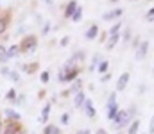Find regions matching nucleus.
Returning a JSON list of instances; mask_svg holds the SVG:
<instances>
[{"instance_id": "obj_1", "label": "nucleus", "mask_w": 154, "mask_h": 134, "mask_svg": "<svg viewBox=\"0 0 154 134\" xmlns=\"http://www.w3.org/2000/svg\"><path fill=\"white\" fill-rule=\"evenodd\" d=\"M18 46H20V54H31V52H34L38 48V38L34 34H27L18 43Z\"/></svg>"}, {"instance_id": "obj_2", "label": "nucleus", "mask_w": 154, "mask_h": 134, "mask_svg": "<svg viewBox=\"0 0 154 134\" xmlns=\"http://www.w3.org/2000/svg\"><path fill=\"white\" fill-rule=\"evenodd\" d=\"M84 61V52L81 50V52H75L66 63H65V66H63V72H68V70H72V68H77L81 63Z\"/></svg>"}, {"instance_id": "obj_3", "label": "nucleus", "mask_w": 154, "mask_h": 134, "mask_svg": "<svg viewBox=\"0 0 154 134\" xmlns=\"http://www.w3.org/2000/svg\"><path fill=\"white\" fill-rule=\"evenodd\" d=\"M129 122H131V116H129V113H127V111H118V115H116L115 120H113V124H115L116 129L125 127Z\"/></svg>"}, {"instance_id": "obj_4", "label": "nucleus", "mask_w": 154, "mask_h": 134, "mask_svg": "<svg viewBox=\"0 0 154 134\" xmlns=\"http://www.w3.org/2000/svg\"><path fill=\"white\" fill-rule=\"evenodd\" d=\"M22 129H23V127H22L20 122H11V120H7V124H4L2 134H16L18 131H22Z\"/></svg>"}, {"instance_id": "obj_5", "label": "nucleus", "mask_w": 154, "mask_h": 134, "mask_svg": "<svg viewBox=\"0 0 154 134\" xmlns=\"http://www.w3.org/2000/svg\"><path fill=\"white\" fill-rule=\"evenodd\" d=\"M122 14H124V9H122V7H116V9H111V11L104 13V14H102V20H104V22H115V20H118Z\"/></svg>"}, {"instance_id": "obj_6", "label": "nucleus", "mask_w": 154, "mask_h": 134, "mask_svg": "<svg viewBox=\"0 0 154 134\" xmlns=\"http://www.w3.org/2000/svg\"><path fill=\"white\" fill-rule=\"evenodd\" d=\"M147 52H149V41H142V43L138 45V48H136L134 59H136V61H142V59H145Z\"/></svg>"}, {"instance_id": "obj_7", "label": "nucleus", "mask_w": 154, "mask_h": 134, "mask_svg": "<svg viewBox=\"0 0 154 134\" xmlns=\"http://www.w3.org/2000/svg\"><path fill=\"white\" fill-rule=\"evenodd\" d=\"M129 79H131V73H129V72H124V73L118 77V81H116V91H124V89L127 88Z\"/></svg>"}, {"instance_id": "obj_8", "label": "nucleus", "mask_w": 154, "mask_h": 134, "mask_svg": "<svg viewBox=\"0 0 154 134\" xmlns=\"http://www.w3.org/2000/svg\"><path fill=\"white\" fill-rule=\"evenodd\" d=\"M118 111H120V109H118V104H108V106H106V118L113 122L115 116L118 115Z\"/></svg>"}, {"instance_id": "obj_9", "label": "nucleus", "mask_w": 154, "mask_h": 134, "mask_svg": "<svg viewBox=\"0 0 154 134\" xmlns=\"http://www.w3.org/2000/svg\"><path fill=\"white\" fill-rule=\"evenodd\" d=\"M82 109L86 111L88 118H95V116H97V111H95V107H93V102H91L90 98H86V100H84V106H82Z\"/></svg>"}, {"instance_id": "obj_10", "label": "nucleus", "mask_w": 154, "mask_h": 134, "mask_svg": "<svg viewBox=\"0 0 154 134\" xmlns=\"http://www.w3.org/2000/svg\"><path fill=\"white\" fill-rule=\"evenodd\" d=\"M9 23H11L9 13H4V14H0V36H2V34H5V31H7Z\"/></svg>"}, {"instance_id": "obj_11", "label": "nucleus", "mask_w": 154, "mask_h": 134, "mask_svg": "<svg viewBox=\"0 0 154 134\" xmlns=\"http://www.w3.org/2000/svg\"><path fill=\"white\" fill-rule=\"evenodd\" d=\"M99 31H100V29H99V25H95V23H93V25H90V27H88V31L84 32V38H86V40H95V38L99 36Z\"/></svg>"}, {"instance_id": "obj_12", "label": "nucleus", "mask_w": 154, "mask_h": 134, "mask_svg": "<svg viewBox=\"0 0 154 134\" xmlns=\"http://www.w3.org/2000/svg\"><path fill=\"white\" fill-rule=\"evenodd\" d=\"M50 109H52V102H47L45 106H43V109H41V124H47L48 122V118H50Z\"/></svg>"}, {"instance_id": "obj_13", "label": "nucleus", "mask_w": 154, "mask_h": 134, "mask_svg": "<svg viewBox=\"0 0 154 134\" xmlns=\"http://www.w3.org/2000/svg\"><path fill=\"white\" fill-rule=\"evenodd\" d=\"M4 116H5L7 120H11V122H20V118H22L20 113H16L14 109H9V107L4 111Z\"/></svg>"}, {"instance_id": "obj_14", "label": "nucleus", "mask_w": 154, "mask_h": 134, "mask_svg": "<svg viewBox=\"0 0 154 134\" xmlns=\"http://www.w3.org/2000/svg\"><path fill=\"white\" fill-rule=\"evenodd\" d=\"M84 100H86V95H84V91L81 89L79 93H75V98H74V107H77V109H82Z\"/></svg>"}, {"instance_id": "obj_15", "label": "nucleus", "mask_w": 154, "mask_h": 134, "mask_svg": "<svg viewBox=\"0 0 154 134\" xmlns=\"http://www.w3.org/2000/svg\"><path fill=\"white\" fill-rule=\"evenodd\" d=\"M77 7H79V5H77V0H70V2L66 4V7H65V16H66V18H72V14L75 13Z\"/></svg>"}, {"instance_id": "obj_16", "label": "nucleus", "mask_w": 154, "mask_h": 134, "mask_svg": "<svg viewBox=\"0 0 154 134\" xmlns=\"http://www.w3.org/2000/svg\"><path fill=\"white\" fill-rule=\"evenodd\" d=\"M79 72H81L79 66H77V68H72V70H68L66 75H65V82H72V81H75L77 77H79Z\"/></svg>"}, {"instance_id": "obj_17", "label": "nucleus", "mask_w": 154, "mask_h": 134, "mask_svg": "<svg viewBox=\"0 0 154 134\" xmlns=\"http://www.w3.org/2000/svg\"><path fill=\"white\" fill-rule=\"evenodd\" d=\"M20 55V46L18 45H9L7 46V59H14Z\"/></svg>"}, {"instance_id": "obj_18", "label": "nucleus", "mask_w": 154, "mask_h": 134, "mask_svg": "<svg viewBox=\"0 0 154 134\" xmlns=\"http://www.w3.org/2000/svg\"><path fill=\"white\" fill-rule=\"evenodd\" d=\"M118 41H120V34H116V36H109V40L106 41V48H108V50H113Z\"/></svg>"}, {"instance_id": "obj_19", "label": "nucleus", "mask_w": 154, "mask_h": 134, "mask_svg": "<svg viewBox=\"0 0 154 134\" xmlns=\"http://www.w3.org/2000/svg\"><path fill=\"white\" fill-rule=\"evenodd\" d=\"M43 134H61L59 127L57 125H52V124H47L45 129H43Z\"/></svg>"}, {"instance_id": "obj_20", "label": "nucleus", "mask_w": 154, "mask_h": 134, "mask_svg": "<svg viewBox=\"0 0 154 134\" xmlns=\"http://www.w3.org/2000/svg\"><path fill=\"white\" fill-rule=\"evenodd\" d=\"M138 131H140V120H133L127 129V134H138Z\"/></svg>"}, {"instance_id": "obj_21", "label": "nucleus", "mask_w": 154, "mask_h": 134, "mask_svg": "<svg viewBox=\"0 0 154 134\" xmlns=\"http://www.w3.org/2000/svg\"><path fill=\"white\" fill-rule=\"evenodd\" d=\"M70 20H72V22H75V23L82 20V7H81V5H79V7L75 9V13L72 14V18H70Z\"/></svg>"}, {"instance_id": "obj_22", "label": "nucleus", "mask_w": 154, "mask_h": 134, "mask_svg": "<svg viewBox=\"0 0 154 134\" xmlns=\"http://www.w3.org/2000/svg\"><path fill=\"white\" fill-rule=\"evenodd\" d=\"M108 68H109V63L104 59V61H100V64L97 66V72H99V73H108Z\"/></svg>"}, {"instance_id": "obj_23", "label": "nucleus", "mask_w": 154, "mask_h": 134, "mask_svg": "<svg viewBox=\"0 0 154 134\" xmlns=\"http://www.w3.org/2000/svg\"><path fill=\"white\" fill-rule=\"evenodd\" d=\"M7 79H11L13 82H20V79H22V75L16 72V70H9V75H7Z\"/></svg>"}, {"instance_id": "obj_24", "label": "nucleus", "mask_w": 154, "mask_h": 134, "mask_svg": "<svg viewBox=\"0 0 154 134\" xmlns=\"http://www.w3.org/2000/svg\"><path fill=\"white\" fill-rule=\"evenodd\" d=\"M7 46L5 45H0V63H7Z\"/></svg>"}, {"instance_id": "obj_25", "label": "nucleus", "mask_w": 154, "mask_h": 134, "mask_svg": "<svg viewBox=\"0 0 154 134\" xmlns=\"http://www.w3.org/2000/svg\"><path fill=\"white\" fill-rule=\"evenodd\" d=\"M100 59H102V57H100L99 54H97V55H93V59H91V64H90V72H93V70H95V68L100 64Z\"/></svg>"}, {"instance_id": "obj_26", "label": "nucleus", "mask_w": 154, "mask_h": 134, "mask_svg": "<svg viewBox=\"0 0 154 134\" xmlns=\"http://www.w3.org/2000/svg\"><path fill=\"white\" fill-rule=\"evenodd\" d=\"M120 29H122V22H116L115 25H113V27H111V29L108 31V34H109V36H116Z\"/></svg>"}, {"instance_id": "obj_27", "label": "nucleus", "mask_w": 154, "mask_h": 134, "mask_svg": "<svg viewBox=\"0 0 154 134\" xmlns=\"http://www.w3.org/2000/svg\"><path fill=\"white\" fill-rule=\"evenodd\" d=\"M81 88H82V81H81V79H75L74 86H72V89H70L68 93H79V91H81Z\"/></svg>"}, {"instance_id": "obj_28", "label": "nucleus", "mask_w": 154, "mask_h": 134, "mask_svg": "<svg viewBox=\"0 0 154 134\" xmlns=\"http://www.w3.org/2000/svg\"><path fill=\"white\" fill-rule=\"evenodd\" d=\"M39 81H41L43 84H47V82L50 81V72H48V70H45V72H41V75H39Z\"/></svg>"}, {"instance_id": "obj_29", "label": "nucleus", "mask_w": 154, "mask_h": 134, "mask_svg": "<svg viewBox=\"0 0 154 134\" xmlns=\"http://www.w3.org/2000/svg\"><path fill=\"white\" fill-rule=\"evenodd\" d=\"M5 98H7V100H11V102H14V100H16V89H14V88H11L9 91H7Z\"/></svg>"}, {"instance_id": "obj_30", "label": "nucleus", "mask_w": 154, "mask_h": 134, "mask_svg": "<svg viewBox=\"0 0 154 134\" xmlns=\"http://www.w3.org/2000/svg\"><path fill=\"white\" fill-rule=\"evenodd\" d=\"M38 70V63H32V64H27V68H25V73H34Z\"/></svg>"}, {"instance_id": "obj_31", "label": "nucleus", "mask_w": 154, "mask_h": 134, "mask_svg": "<svg viewBox=\"0 0 154 134\" xmlns=\"http://www.w3.org/2000/svg\"><path fill=\"white\" fill-rule=\"evenodd\" d=\"M61 124L63 125H68L70 124V113H63L61 115Z\"/></svg>"}, {"instance_id": "obj_32", "label": "nucleus", "mask_w": 154, "mask_h": 134, "mask_svg": "<svg viewBox=\"0 0 154 134\" xmlns=\"http://www.w3.org/2000/svg\"><path fill=\"white\" fill-rule=\"evenodd\" d=\"M122 38H124V41H129V40L133 38V32H131L129 29H125V31H124V34H122Z\"/></svg>"}, {"instance_id": "obj_33", "label": "nucleus", "mask_w": 154, "mask_h": 134, "mask_svg": "<svg viewBox=\"0 0 154 134\" xmlns=\"http://www.w3.org/2000/svg\"><path fill=\"white\" fill-rule=\"evenodd\" d=\"M145 20H147V22H152V20H154V7H151V9L147 11V14H145Z\"/></svg>"}, {"instance_id": "obj_34", "label": "nucleus", "mask_w": 154, "mask_h": 134, "mask_svg": "<svg viewBox=\"0 0 154 134\" xmlns=\"http://www.w3.org/2000/svg\"><path fill=\"white\" fill-rule=\"evenodd\" d=\"M48 32H50V23H48V22H47V23H45V25H43V29H41V36H47V34H48Z\"/></svg>"}, {"instance_id": "obj_35", "label": "nucleus", "mask_w": 154, "mask_h": 134, "mask_svg": "<svg viewBox=\"0 0 154 134\" xmlns=\"http://www.w3.org/2000/svg\"><path fill=\"white\" fill-rule=\"evenodd\" d=\"M68 43H70V36H63L61 41H59V46H66Z\"/></svg>"}, {"instance_id": "obj_36", "label": "nucleus", "mask_w": 154, "mask_h": 134, "mask_svg": "<svg viewBox=\"0 0 154 134\" xmlns=\"http://www.w3.org/2000/svg\"><path fill=\"white\" fill-rule=\"evenodd\" d=\"M109 79H111V73H104V75L100 77V81H102V82H108Z\"/></svg>"}, {"instance_id": "obj_37", "label": "nucleus", "mask_w": 154, "mask_h": 134, "mask_svg": "<svg viewBox=\"0 0 154 134\" xmlns=\"http://www.w3.org/2000/svg\"><path fill=\"white\" fill-rule=\"evenodd\" d=\"M142 43V40H140V38H134V40H133V45H131V46H134V48H138V45Z\"/></svg>"}, {"instance_id": "obj_38", "label": "nucleus", "mask_w": 154, "mask_h": 134, "mask_svg": "<svg viewBox=\"0 0 154 134\" xmlns=\"http://www.w3.org/2000/svg\"><path fill=\"white\" fill-rule=\"evenodd\" d=\"M0 73H2L4 77H7V75H9V68H7V66H4V68L0 70Z\"/></svg>"}, {"instance_id": "obj_39", "label": "nucleus", "mask_w": 154, "mask_h": 134, "mask_svg": "<svg viewBox=\"0 0 154 134\" xmlns=\"http://www.w3.org/2000/svg\"><path fill=\"white\" fill-rule=\"evenodd\" d=\"M14 102H16V104H20V106H22V104H23V102H25V95H23V97H16V100H14Z\"/></svg>"}, {"instance_id": "obj_40", "label": "nucleus", "mask_w": 154, "mask_h": 134, "mask_svg": "<svg viewBox=\"0 0 154 134\" xmlns=\"http://www.w3.org/2000/svg\"><path fill=\"white\" fill-rule=\"evenodd\" d=\"M149 134H154V116L151 120V124H149Z\"/></svg>"}, {"instance_id": "obj_41", "label": "nucleus", "mask_w": 154, "mask_h": 134, "mask_svg": "<svg viewBox=\"0 0 154 134\" xmlns=\"http://www.w3.org/2000/svg\"><path fill=\"white\" fill-rule=\"evenodd\" d=\"M2 131H4V122H2V115H0V134H2Z\"/></svg>"}, {"instance_id": "obj_42", "label": "nucleus", "mask_w": 154, "mask_h": 134, "mask_svg": "<svg viewBox=\"0 0 154 134\" xmlns=\"http://www.w3.org/2000/svg\"><path fill=\"white\" fill-rule=\"evenodd\" d=\"M81 134H91V133H90V129H82V131H81Z\"/></svg>"}, {"instance_id": "obj_43", "label": "nucleus", "mask_w": 154, "mask_h": 134, "mask_svg": "<svg viewBox=\"0 0 154 134\" xmlns=\"http://www.w3.org/2000/svg\"><path fill=\"white\" fill-rule=\"evenodd\" d=\"M95 134H108V133H106L104 129H99V131H97V133H95Z\"/></svg>"}, {"instance_id": "obj_44", "label": "nucleus", "mask_w": 154, "mask_h": 134, "mask_svg": "<svg viewBox=\"0 0 154 134\" xmlns=\"http://www.w3.org/2000/svg\"><path fill=\"white\" fill-rule=\"evenodd\" d=\"M16 134H25V131H23V129H22V131H18V133Z\"/></svg>"}, {"instance_id": "obj_45", "label": "nucleus", "mask_w": 154, "mask_h": 134, "mask_svg": "<svg viewBox=\"0 0 154 134\" xmlns=\"http://www.w3.org/2000/svg\"><path fill=\"white\" fill-rule=\"evenodd\" d=\"M43 2H45V4H52V0H43Z\"/></svg>"}, {"instance_id": "obj_46", "label": "nucleus", "mask_w": 154, "mask_h": 134, "mask_svg": "<svg viewBox=\"0 0 154 134\" xmlns=\"http://www.w3.org/2000/svg\"><path fill=\"white\" fill-rule=\"evenodd\" d=\"M111 2H118V0H111Z\"/></svg>"}, {"instance_id": "obj_47", "label": "nucleus", "mask_w": 154, "mask_h": 134, "mask_svg": "<svg viewBox=\"0 0 154 134\" xmlns=\"http://www.w3.org/2000/svg\"><path fill=\"white\" fill-rule=\"evenodd\" d=\"M116 134H122V133H116Z\"/></svg>"}, {"instance_id": "obj_48", "label": "nucleus", "mask_w": 154, "mask_h": 134, "mask_svg": "<svg viewBox=\"0 0 154 134\" xmlns=\"http://www.w3.org/2000/svg\"><path fill=\"white\" fill-rule=\"evenodd\" d=\"M133 2H134V0H133Z\"/></svg>"}]
</instances>
